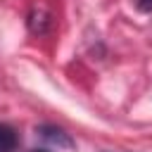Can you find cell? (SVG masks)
<instances>
[{
  "label": "cell",
  "instance_id": "4",
  "mask_svg": "<svg viewBox=\"0 0 152 152\" xmlns=\"http://www.w3.org/2000/svg\"><path fill=\"white\" fill-rule=\"evenodd\" d=\"M31 152H45V150H31Z\"/></svg>",
  "mask_w": 152,
  "mask_h": 152
},
{
  "label": "cell",
  "instance_id": "1",
  "mask_svg": "<svg viewBox=\"0 0 152 152\" xmlns=\"http://www.w3.org/2000/svg\"><path fill=\"white\" fill-rule=\"evenodd\" d=\"M38 133H40L45 140H50L52 145H57V147H74V140H71L62 128H55V126H40Z\"/></svg>",
  "mask_w": 152,
  "mask_h": 152
},
{
  "label": "cell",
  "instance_id": "3",
  "mask_svg": "<svg viewBox=\"0 0 152 152\" xmlns=\"http://www.w3.org/2000/svg\"><path fill=\"white\" fill-rule=\"evenodd\" d=\"M135 5H138V10H142V12H152V0H135Z\"/></svg>",
  "mask_w": 152,
  "mask_h": 152
},
{
  "label": "cell",
  "instance_id": "2",
  "mask_svg": "<svg viewBox=\"0 0 152 152\" xmlns=\"http://www.w3.org/2000/svg\"><path fill=\"white\" fill-rule=\"evenodd\" d=\"M17 147V133L12 126L0 124V152H12Z\"/></svg>",
  "mask_w": 152,
  "mask_h": 152
}]
</instances>
